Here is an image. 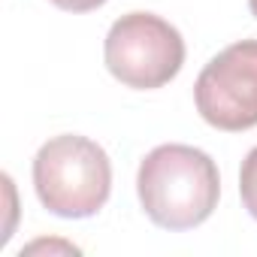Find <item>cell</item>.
<instances>
[{
	"label": "cell",
	"instance_id": "4",
	"mask_svg": "<svg viewBox=\"0 0 257 257\" xmlns=\"http://www.w3.org/2000/svg\"><path fill=\"white\" fill-rule=\"evenodd\" d=\"M197 112L206 124L239 134L257 124V40H242L218 52L194 85Z\"/></svg>",
	"mask_w": 257,
	"mask_h": 257
},
{
	"label": "cell",
	"instance_id": "7",
	"mask_svg": "<svg viewBox=\"0 0 257 257\" xmlns=\"http://www.w3.org/2000/svg\"><path fill=\"white\" fill-rule=\"evenodd\" d=\"M248 7H251V13H254V19H257V0H248Z\"/></svg>",
	"mask_w": 257,
	"mask_h": 257
},
{
	"label": "cell",
	"instance_id": "5",
	"mask_svg": "<svg viewBox=\"0 0 257 257\" xmlns=\"http://www.w3.org/2000/svg\"><path fill=\"white\" fill-rule=\"evenodd\" d=\"M239 194H242V206L257 221V146L242 161V170H239Z\"/></svg>",
	"mask_w": 257,
	"mask_h": 257
},
{
	"label": "cell",
	"instance_id": "1",
	"mask_svg": "<svg viewBox=\"0 0 257 257\" xmlns=\"http://www.w3.org/2000/svg\"><path fill=\"white\" fill-rule=\"evenodd\" d=\"M137 191L146 215L164 230H191L203 224L221 197L215 161L194 146H158L137 173Z\"/></svg>",
	"mask_w": 257,
	"mask_h": 257
},
{
	"label": "cell",
	"instance_id": "3",
	"mask_svg": "<svg viewBox=\"0 0 257 257\" xmlns=\"http://www.w3.org/2000/svg\"><path fill=\"white\" fill-rule=\"evenodd\" d=\"M103 58L121 85L152 91L179 76L185 64V40L161 16L127 13L109 28Z\"/></svg>",
	"mask_w": 257,
	"mask_h": 257
},
{
	"label": "cell",
	"instance_id": "2",
	"mask_svg": "<svg viewBox=\"0 0 257 257\" xmlns=\"http://www.w3.org/2000/svg\"><path fill=\"white\" fill-rule=\"evenodd\" d=\"M34 188L52 215L91 218L112 191L109 155L88 137H55L34 158Z\"/></svg>",
	"mask_w": 257,
	"mask_h": 257
},
{
	"label": "cell",
	"instance_id": "6",
	"mask_svg": "<svg viewBox=\"0 0 257 257\" xmlns=\"http://www.w3.org/2000/svg\"><path fill=\"white\" fill-rule=\"evenodd\" d=\"M52 4L61 7V10H67V13H91V10L103 7L106 0H52Z\"/></svg>",
	"mask_w": 257,
	"mask_h": 257
}]
</instances>
